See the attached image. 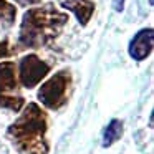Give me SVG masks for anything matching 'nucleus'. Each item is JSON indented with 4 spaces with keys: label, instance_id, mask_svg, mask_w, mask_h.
Listing matches in <instances>:
<instances>
[{
    "label": "nucleus",
    "instance_id": "nucleus-1",
    "mask_svg": "<svg viewBox=\"0 0 154 154\" xmlns=\"http://www.w3.org/2000/svg\"><path fill=\"white\" fill-rule=\"evenodd\" d=\"M66 22L68 15L57 10L53 5L30 8L23 15L18 42L28 48L43 47L60 35L61 28L66 25Z\"/></svg>",
    "mask_w": 154,
    "mask_h": 154
},
{
    "label": "nucleus",
    "instance_id": "nucleus-2",
    "mask_svg": "<svg viewBox=\"0 0 154 154\" xmlns=\"http://www.w3.org/2000/svg\"><path fill=\"white\" fill-rule=\"evenodd\" d=\"M45 131L47 121L43 111L35 103H30L25 113L8 128V137L23 154H48Z\"/></svg>",
    "mask_w": 154,
    "mask_h": 154
},
{
    "label": "nucleus",
    "instance_id": "nucleus-3",
    "mask_svg": "<svg viewBox=\"0 0 154 154\" xmlns=\"http://www.w3.org/2000/svg\"><path fill=\"white\" fill-rule=\"evenodd\" d=\"M70 73L68 71H58L50 78L38 91V100L47 108L57 109L66 101V90L70 86Z\"/></svg>",
    "mask_w": 154,
    "mask_h": 154
},
{
    "label": "nucleus",
    "instance_id": "nucleus-4",
    "mask_svg": "<svg viewBox=\"0 0 154 154\" xmlns=\"http://www.w3.org/2000/svg\"><path fill=\"white\" fill-rule=\"evenodd\" d=\"M17 88L15 65L12 61L0 63V108H8L12 111H20L23 106V98L14 96Z\"/></svg>",
    "mask_w": 154,
    "mask_h": 154
},
{
    "label": "nucleus",
    "instance_id": "nucleus-5",
    "mask_svg": "<svg viewBox=\"0 0 154 154\" xmlns=\"http://www.w3.org/2000/svg\"><path fill=\"white\" fill-rule=\"evenodd\" d=\"M48 71L50 66L35 55H27L20 61V81L25 88H33L38 85L40 80L48 75Z\"/></svg>",
    "mask_w": 154,
    "mask_h": 154
},
{
    "label": "nucleus",
    "instance_id": "nucleus-6",
    "mask_svg": "<svg viewBox=\"0 0 154 154\" xmlns=\"http://www.w3.org/2000/svg\"><path fill=\"white\" fill-rule=\"evenodd\" d=\"M152 42H154L152 28H144V30L137 32L129 43V55L136 61L147 58L149 53L152 51Z\"/></svg>",
    "mask_w": 154,
    "mask_h": 154
},
{
    "label": "nucleus",
    "instance_id": "nucleus-7",
    "mask_svg": "<svg viewBox=\"0 0 154 154\" xmlns=\"http://www.w3.org/2000/svg\"><path fill=\"white\" fill-rule=\"evenodd\" d=\"M61 5L70 12H73L81 25H86L94 12V4L90 0H63Z\"/></svg>",
    "mask_w": 154,
    "mask_h": 154
},
{
    "label": "nucleus",
    "instance_id": "nucleus-8",
    "mask_svg": "<svg viewBox=\"0 0 154 154\" xmlns=\"http://www.w3.org/2000/svg\"><path fill=\"white\" fill-rule=\"evenodd\" d=\"M121 134H123V123H121L119 119H113V121H111V123L106 126V129H104V134H103V146H104V147L111 146L114 141L119 139Z\"/></svg>",
    "mask_w": 154,
    "mask_h": 154
},
{
    "label": "nucleus",
    "instance_id": "nucleus-9",
    "mask_svg": "<svg viewBox=\"0 0 154 154\" xmlns=\"http://www.w3.org/2000/svg\"><path fill=\"white\" fill-rule=\"evenodd\" d=\"M15 15H17V10L14 5H10L5 0H0V18L7 23H12L15 20Z\"/></svg>",
    "mask_w": 154,
    "mask_h": 154
},
{
    "label": "nucleus",
    "instance_id": "nucleus-10",
    "mask_svg": "<svg viewBox=\"0 0 154 154\" xmlns=\"http://www.w3.org/2000/svg\"><path fill=\"white\" fill-rule=\"evenodd\" d=\"M8 53H10V50H8V43L7 42H0V58L7 57Z\"/></svg>",
    "mask_w": 154,
    "mask_h": 154
},
{
    "label": "nucleus",
    "instance_id": "nucleus-11",
    "mask_svg": "<svg viewBox=\"0 0 154 154\" xmlns=\"http://www.w3.org/2000/svg\"><path fill=\"white\" fill-rule=\"evenodd\" d=\"M124 8V0H114V10L121 12Z\"/></svg>",
    "mask_w": 154,
    "mask_h": 154
},
{
    "label": "nucleus",
    "instance_id": "nucleus-12",
    "mask_svg": "<svg viewBox=\"0 0 154 154\" xmlns=\"http://www.w3.org/2000/svg\"><path fill=\"white\" fill-rule=\"evenodd\" d=\"M18 4H23V5H27V4H37L38 0H17Z\"/></svg>",
    "mask_w": 154,
    "mask_h": 154
}]
</instances>
